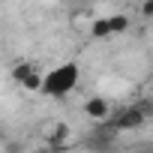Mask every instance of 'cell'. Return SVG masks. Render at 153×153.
I'll use <instances>...</instances> for the list:
<instances>
[{"mask_svg":"<svg viewBox=\"0 0 153 153\" xmlns=\"http://www.w3.org/2000/svg\"><path fill=\"white\" fill-rule=\"evenodd\" d=\"M6 141H9V135H6V129L0 126V147H6Z\"/></svg>","mask_w":153,"mask_h":153,"instance_id":"obj_11","label":"cell"},{"mask_svg":"<svg viewBox=\"0 0 153 153\" xmlns=\"http://www.w3.org/2000/svg\"><path fill=\"white\" fill-rule=\"evenodd\" d=\"M78 78H81V69H78V63H63V66H57V69H51L48 75H45V81H42V96H48V99H63L66 93H72L75 90V84H78Z\"/></svg>","mask_w":153,"mask_h":153,"instance_id":"obj_1","label":"cell"},{"mask_svg":"<svg viewBox=\"0 0 153 153\" xmlns=\"http://www.w3.org/2000/svg\"><path fill=\"white\" fill-rule=\"evenodd\" d=\"M69 138H72V129H69V123H54V126H51V132L45 135V141H48L51 147H57V150H66Z\"/></svg>","mask_w":153,"mask_h":153,"instance_id":"obj_4","label":"cell"},{"mask_svg":"<svg viewBox=\"0 0 153 153\" xmlns=\"http://www.w3.org/2000/svg\"><path fill=\"white\" fill-rule=\"evenodd\" d=\"M42 81H45V75H42V69L36 66V69L30 72V78H27L21 87H24V90H30V93H39V90H42Z\"/></svg>","mask_w":153,"mask_h":153,"instance_id":"obj_7","label":"cell"},{"mask_svg":"<svg viewBox=\"0 0 153 153\" xmlns=\"http://www.w3.org/2000/svg\"><path fill=\"white\" fill-rule=\"evenodd\" d=\"M84 114H87L90 120L102 123V120L111 117V102H108L105 96H87V99H84Z\"/></svg>","mask_w":153,"mask_h":153,"instance_id":"obj_3","label":"cell"},{"mask_svg":"<svg viewBox=\"0 0 153 153\" xmlns=\"http://www.w3.org/2000/svg\"><path fill=\"white\" fill-rule=\"evenodd\" d=\"M36 66H39V63H33V60H18V63H12V81H15V84H24Z\"/></svg>","mask_w":153,"mask_h":153,"instance_id":"obj_5","label":"cell"},{"mask_svg":"<svg viewBox=\"0 0 153 153\" xmlns=\"http://www.w3.org/2000/svg\"><path fill=\"white\" fill-rule=\"evenodd\" d=\"M108 36H114L111 33V18L105 15V18H93L90 21V39H108Z\"/></svg>","mask_w":153,"mask_h":153,"instance_id":"obj_6","label":"cell"},{"mask_svg":"<svg viewBox=\"0 0 153 153\" xmlns=\"http://www.w3.org/2000/svg\"><path fill=\"white\" fill-rule=\"evenodd\" d=\"M138 12H141V18H144V21H153V0H141Z\"/></svg>","mask_w":153,"mask_h":153,"instance_id":"obj_9","label":"cell"},{"mask_svg":"<svg viewBox=\"0 0 153 153\" xmlns=\"http://www.w3.org/2000/svg\"><path fill=\"white\" fill-rule=\"evenodd\" d=\"M0 3H3V0H0Z\"/></svg>","mask_w":153,"mask_h":153,"instance_id":"obj_13","label":"cell"},{"mask_svg":"<svg viewBox=\"0 0 153 153\" xmlns=\"http://www.w3.org/2000/svg\"><path fill=\"white\" fill-rule=\"evenodd\" d=\"M111 126L117 129V132H132V129H141L150 117H147V111L141 108V102L138 105H129V108H120V111H111Z\"/></svg>","mask_w":153,"mask_h":153,"instance_id":"obj_2","label":"cell"},{"mask_svg":"<svg viewBox=\"0 0 153 153\" xmlns=\"http://www.w3.org/2000/svg\"><path fill=\"white\" fill-rule=\"evenodd\" d=\"M108 18H111V33L114 36H120V33L129 30V15L126 12H117V15H108Z\"/></svg>","mask_w":153,"mask_h":153,"instance_id":"obj_8","label":"cell"},{"mask_svg":"<svg viewBox=\"0 0 153 153\" xmlns=\"http://www.w3.org/2000/svg\"><path fill=\"white\" fill-rule=\"evenodd\" d=\"M36 153H66V150H57V147H51V144H48V141H45V147H39V150H36Z\"/></svg>","mask_w":153,"mask_h":153,"instance_id":"obj_10","label":"cell"},{"mask_svg":"<svg viewBox=\"0 0 153 153\" xmlns=\"http://www.w3.org/2000/svg\"><path fill=\"white\" fill-rule=\"evenodd\" d=\"M141 153H153V144H150V147H144V150H141Z\"/></svg>","mask_w":153,"mask_h":153,"instance_id":"obj_12","label":"cell"}]
</instances>
